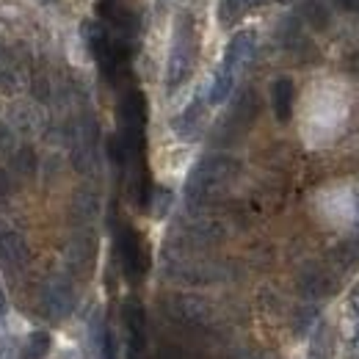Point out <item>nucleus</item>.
<instances>
[{
  "label": "nucleus",
  "mask_w": 359,
  "mask_h": 359,
  "mask_svg": "<svg viewBox=\"0 0 359 359\" xmlns=\"http://www.w3.org/2000/svg\"><path fill=\"white\" fill-rule=\"evenodd\" d=\"M238 175V161L229 155H205L185 180V199L188 205L199 208L213 199H219L226 191V185Z\"/></svg>",
  "instance_id": "nucleus-1"
},
{
  "label": "nucleus",
  "mask_w": 359,
  "mask_h": 359,
  "mask_svg": "<svg viewBox=\"0 0 359 359\" xmlns=\"http://www.w3.org/2000/svg\"><path fill=\"white\" fill-rule=\"evenodd\" d=\"M196 53H199V42H196V28L194 20L188 14H182L175 25V39H172V50H169V64H166V89L177 91L194 72L196 64Z\"/></svg>",
  "instance_id": "nucleus-2"
},
{
  "label": "nucleus",
  "mask_w": 359,
  "mask_h": 359,
  "mask_svg": "<svg viewBox=\"0 0 359 359\" xmlns=\"http://www.w3.org/2000/svg\"><path fill=\"white\" fill-rule=\"evenodd\" d=\"M169 315L188 326V329H208L213 323V307L202 299V296H191V293H177L166 302Z\"/></svg>",
  "instance_id": "nucleus-3"
},
{
  "label": "nucleus",
  "mask_w": 359,
  "mask_h": 359,
  "mask_svg": "<svg viewBox=\"0 0 359 359\" xmlns=\"http://www.w3.org/2000/svg\"><path fill=\"white\" fill-rule=\"evenodd\" d=\"M75 287L64 276H50L42 287V310L50 320H64L75 310Z\"/></svg>",
  "instance_id": "nucleus-4"
},
{
  "label": "nucleus",
  "mask_w": 359,
  "mask_h": 359,
  "mask_svg": "<svg viewBox=\"0 0 359 359\" xmlns=\"http://www.w3.org/2000/svg\"><path fill=\"white\" fill-rule=\"evenodd\" d=\"M28 263H31V249L25 238L17 229L0 226V266L8 273H17V271L28 269Z\"/></svg>",
  "instance_id": "nucleus-5"
},
{
  "label": "nucleus",
  "mask_w": 359,
  "mask_h": 359,
  "mask_svg": "<svg viewBox=\"0 0 359 359\" xmlns=\"http://www.w3.org/2000/svg\"><path fill=\"white\" fill-rule=\"evenodd\" d=\"M166 273L177 282L188 285H208V282H222L226 276V269L219 263H196V260H177L172 263Z\"/></svg>",
  "instance_id": "nucleus-6"
},
{
  "label": "nucleus",
  "mask_w": 359,
  "mask_h": 359,
  "mask_svg": "<svg viewBox=\"0 0 359 359\" xmlns=\"http://www.w3.org/2000/svg\"><path fill=\"white\" fill-rule=\"evenodd\" d=\"M122 318H125V329H128V351L133 359H138L144 354V346H147V313L138 304V299L125 302Z\"/></svg>",
  "instance_id": "nucleus-7"
},
{
  "label": "nucleus",
  "mask_w": 359,
  "mask_h": 359,
  "mask_svg": "<svg viewBox=\"0 0 359 359\" xmlns=\"http://www.w3.org/2000/svg\"><path fill=\"white\" fill-rule=\"evenodd\" d=\"M255 50H257V34L255 31H238L232 36V42L226 45L222 69H226L229 75H238L255 58Z\"/></svg>",
  "instance_id": "nucleus-8"
},
{
  "label": "nucleus",
  "mask_w": 359,
  "mask_h": 359,
  "mask_svg": "<svg viewBox=\"0 0 359 359\" xmlns=\"http://www.w3.org/2000/svg\"><path fill=\"white\" fill-rule=\"evenodd\" d=\"M144 125H147V100L141 91H130L119 102V133L144 135Z\"/></svg>",
  "instance_id": "nucleus-9"
},
{
  "label": "nucleus",
  "mask_w": 359,
  "mask_h": 359,
  "mask_svg": "<svg viewBox=\"0 0 359 359\" xmlns=\"http://www.w3.org/2000/svg\"><path fill=\"white\" fill-rule=\"evenodd\" d=\"M94 252H97V243L91 238V232L86 229H78L72 235V241L67 243V266L72 273H86L94 266Z\"/></svg>",
  "instance_id": "nucleus-10"
},
{
  "label": "nucleus",
  "mask_w": 359,
  "mask_h": 359,
  "mask_svg": "<svg viewBox=\"0 0 359 359\" xmlns=\"http://www.w3.org/2000/svg\"><path fill=\"white\" fill-rule=\"evenodd\" d=\"M257 111H260L257 91H252V89L241 91L238 100H235V105H232L229 114H226L224 128H229L232 133H243V130L257 119Z\"/></svg>",
  "instance_id": "nucleus-11"
},
{
  "label": "nucleus",
  "mask_w": 359,
  "mask_h": 359,
  "mask_svg": "<svg viewBox=\"0 0 359 359\" xmlns=\"http://www.w3.org/2000/svg\"><path fill=\"white\" fill-rule=\"evenodd\" d=\"M119 255H122L125 273L130 279H138L144 273V269H147V255H144V246H141L138 235H135L130 226H125L122 235H119Z\"/></svg>",
  "instance_id": "nucleus-12"
},
{
  "label": "nucleus",
  "mask_w": 359,
  "mask_h": 359,
  "mask_svg": "<svg viewBox=\"0 0 359 359\" xmlns=\"http://www.w3.org/2000/svg\"><path fill=\"white\" fill-rule=\"evenodd\" d=\"M100 213V196L94 188H78L69 202V222L75 226H89Z\"/></svg>",
  "instance_id": "nucleus-13"
},
{
  "label": "nucleus",
  "mask_w": 359,
  "mask_h": 359,
  "mask_svg": "<svg viewBox=\"0 0 359 359\" xmlns=\"http://www.w3.org/2000/svg\"><path fill=\"white\" fill-rule=\"evenodd\" d=\"M202 128H205V100L196 97L175 119V130H177L180 138L191 141V138H196V135L202 133Z\"/></svg>",
  "instance_id": "nucleus-14"
},
{
  "label": "nucleus",
  "mask_w": 359,
  "mask_h": 359,
  "mask_svg": "<svg viewBox=\"0 0 359 359\" xmlns=\"http://www.w3.org/2000/svg\"><path fill=\"white\" fill-rule=\"evenodd\" d=\"M293 81L290 78H276L273 81V86H271V105H273V116L285 125V122H290V116H293Z\"/></svg>",
  "instance_id": "nucleus-15"
},
{
  "label": "nucleus",
  "mask_w": 359,
  "mask_h": 359,
  "mask_svg": "<svg viewBox=\"0 0 359 359\" xmlns=\"http://www.w3.org/2000/svg\"><path fill=\"white\" fill-rule=\"evenodd\" d=\"M329 279L332 276L323 273L320 269H307L299 279V287H302V293L307 299H320L326 293H334V282H329Z\"/></svg>",
  "instance_id": "nucleus-16"
},
{
  "label": "nucleus",
  "mask_w": 359,
  "mask_h": 359,
  "mask_svg": "<svg viewBox=\"0 0 359 359\" xmlns=\"http://www.w3.org/2000/svg\"><path fill=\"white\" fill-rule=\"evenodd\" d=\"M185 241L191 246H199V249L213 246V243L222 241V226L216 222H196V224H191L185 229Z\"/></svg>",
  "instance_id": "nucleus-17"
},
{
  "label": "nucleus",
  "mask_w": 359,
  "mask_h": 359,
  "mask_svg": "<svg viewBox=\"0 0 359 359\" xmlns=\"http://www.w3.org/2000/svg\"><path fill=\"white\" fill-rule=\"evenodd\" d=\"M232 86H235V75H229L226 69L219 67V72L213 75L210 91H208V102H210V105H222L226 97L232 94Z\"/></svg>",
  "instance_id": "nucleus-18"
},
{
  "label": "nucleus",
  "mask_w": 359,
  "mask_h": 359,
  "mask_svg": "<svg viewBox=\"0 0 359 359\" xmlns=\"http://www.w3.org/2000/svg\"><path fill=\"white\" fill-rule=\"evenodd\" d=\"M246 11H249V3L246 0H219V22L224 28L238 25Z\"/></svg>",
  "instance_id": "nucleus-19"
},
{
  "label": "nucleus",
  "mask_w": 359,
  "mask_h": 359,
  "mask_svg": "<svg viewBox=\"0 0 359 359\" xmlns=\"http://www.w3.org/2000/svg\"><path fill=\"white\" fill-rule=\"evenodd\" d=\"M302 17L313 25V28H326L329 25V20H332V14H329V8L320 3V0H304L302 3Z\"/></svg>",
  "instance_id": "nucleus-20"
},
{
  "label": "nucleus",
  "mask_w": 359,
  "mask_h": 359,
  "mask_svg": "<svg viewBox=\"0 0 359 359\" xmlns=\"http://www.w3.org/2000/svg\"><path fill=\"white\" fill-rule=\"evenodd\" d=\"M11 169L20 175V177H31L36 172V152L34 147H20L11 158Z\"/></svg>",
  "instance_id": "nucleus-21"
},
{
  "label": "nucleus",
  "mask_w": 359,
  "mask_h": 359,
  "mask_svg": "<svg viewBox=\"0 0 359 359\" xmlns=\"http://www.w3.org/2000/svg\"><path fill=\"white\" fill-rule=\"evenodd\" d=\"M47 351H50V334L47 332H34L25 343L22 359H45Z\"/></svg>",
  "instance_id": "nucleus-22"
},
{
  "label": "nucleus",
  "mask_w": 359,
  "mask_h": 359,
  "mask_svg": "<svg viewBox=\"0 0 359 359\" xmlns=\"http://www.w3.org/2000/svg\"><path fill=\"white\" fill-rule=\"evenodd\" d=\"M337 260H340L343 269H354V266H359V238L346 241V243L337 249Z\"/></svg>",
  "instance_id": "nucleus-23"
},
{
  "label": "nucleus",
  "mask_w": 359,
  "mask_h": 359,
  "mask_svg": "<svg viewBox=\"0 0 359 359\" xmlns=\"http://www.w3.org/2000/svg\"><path fill=\"white\" fill-rule=\"evenodd\" d=\"M152 216L155 219H163L166 213H169V208H172V191H166V188H155L152 191Z\"/></svg>",
  "instance_id": "nucleus-24"
},
{
  "label": "nucleus",
  "mask_w": 359,
  "mask_h": 359,
  "mask_svg": "<svg viewBox=\"0 0 359 359\" xmlns=\"http://www.w3.org/2000/svg\"><path fill=\"white\" fill-rule=\"evenodd\" d=\"M0 359H20V346L14 337H0Z\"/></svg>",
  "instance_id": "nucleus-25"
},
{
  "label": "nucleus",
  "mask_w": 359,
  "mask_h": 359,
  "mask_svg": "<svg viewBox=\"0 0 359 359\" xmlns=\"http://www.w3.org/2000/svg\"><path fill=\"white\" fill-rule=\"evenodd\" d=\"M34 97H36L39 102H45L47 97H50V83H47L45 75H36V78H34Z\"/></svg>",
  "instance_id": "nucleus-26"
},
{
  "label": "nucleus",
  "mask_w": 359,
  "mask_h": 359,
  "mask_svg": "<svg viewBox=\"0 0 359 359\" xmlns=\"http://www.w3.org/2000/svg\"><path fill=\"white\" fill-rule=\"evenodd\" d=\"M0 89L3 91H14V75L0 64Z\"/></svg>",
  "instance_id": "nucleus-27"
},
{
  "label": "nucleus",
  "mask_w": 359,
  "mask_h": 359,
  "mask_svg": "<svg viewBox=\"0 0 359 359\" xmlns=\"http://www.w3.org/2000/svg\"><path fill=\"white\" fill-rule=\"evenodd\" d=\"M11 149V130L0 125V155H6Z\"/></svg>",
  "instance_id": "nucleus-28"
},
{
  "label": "nucleus",
  "mask_w": 359,
  "mask_h": 359,
  "mask_svg": "<svg viewBox=\"0 0 359 359\" xmlns=\"http://www.w3.org/2000/svg\"><path fill=\"white\" fill-rule=\"evenodd\" d=\"M8 194H11V177H8V172L0 169V199L8 196Z\"/></svg>",
  "instance_id": "nucleus-29"
},
{
  "label": "nucleus",
  "mask_w": 359,
  "mask_h": 359,
  "mask_svg": "<svg viewBox=\"0 0 359 359\" xmlns=\"http://www.w3.org/2000/svg\"><path fill=\"white\" fill-rule=\"evenodd\" d=\"M348 310H351V313L359 318V285L354 287V290H351V299H348Z\"/></svg>",
  "instance_id": "nucleus-30"
},
{
  "label": "nucleus",
  "mask_w": 359,
  "mask_h": 359,
  "mask_svg": "<svg viewBox=\"0 0 359 359\" xmlns=\"http://www.w3.org/2000/svg\"><path fill=\"white\" fill-rule=\"evenodd\" d=\"M340 8H348V11H359V0H334Z\"/></svg>",
  "instance_id": "nucleus-31"
},
{
  "label": "nucleus",
  "mask_w": 359,
  "mask_h": 359,
  "mask_svg": "<svg viewBox=\"0 0 359 359\" xmlns=\"http://www.w3.org/2000/svg\"><path fill=\"white\" fill-rule=\"evenodd\" d=\"M6 315V296H3V290H0V318Z\"/></svg>",
  "instance_id": "nucleus-32"
},
{
  "label": "nucleus",
  "mask_w": 359,
  "mask_h": 359,
  "mask_svg": "<svg viewBox=\"0 0 359 359\" xmlns=\"http://www.w3.org/2000/svg\"><path fill=\"white\" fill-rule=\"evenodd\" d=\"M249 3V8H255V6H260V3H266V0H246Z\"/></svg>",
  "instance_id": "nucleus-33"
},
{
  "label": "nucleus",
  "mask_w": 359,
  "mask_h": 359,
  "mask_svg": "<svg viewBox=\"0 0 359 359\" xmlns=\"http://www.w3.org/2000/svg\"><path fill=\"white\" fill-rule=\"evenodd\" d=\"M354 346L359 348V323H357V329H354Z\"/></svg>",
  "instance_id": "nucleus-34"
},
{
  "label": "nucleus",
  "mask_w": 359,
  "mask_h": 359,
  "mask_svg": "<svg viewBox=\"0 0 359 359\" xmlns=\"http://www.w3.org/2000/svg\"><path fill=\"white\" fill-rule=\"evenodd\" d=\"M42 3H53V0H42Z\"/></svg>",
  "instance_id": "nucleus-35"
}]
</instances>
